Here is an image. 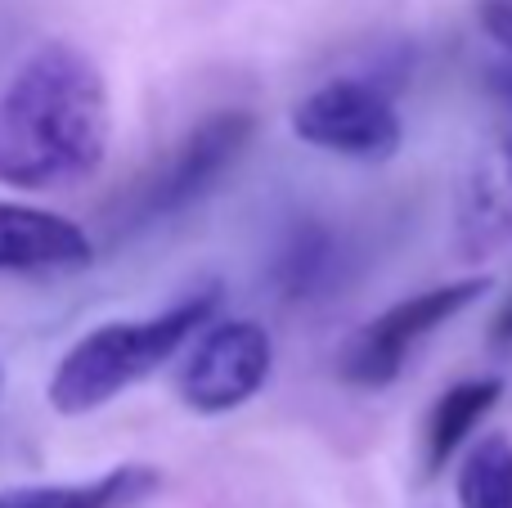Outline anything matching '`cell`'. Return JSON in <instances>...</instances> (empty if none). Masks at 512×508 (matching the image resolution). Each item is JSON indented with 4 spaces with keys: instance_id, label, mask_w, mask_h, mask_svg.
<instances>
[{
    "instance_id": "8992f818",
    "label": "cell",
    "mask_w": 512,
    "mask_h": 508,
    "mask_svg": "<svg viewBox=\"0 0 512 508\" xmlns=\"http://www.w3.org/2000/svg\"><path fill=\"white\" fill-rule=\"evenodd\" d=\"M274 342L256 320H212L176 356V396L189 414H234L265 387Z\"/></svg>"
},
{
    "instance_id": "30bf717a",
    "label": "cell",
    "mask_w": 512,
    "mask_h": 508,
    "mask_svg": "<svg viewBox=\"0 0 512 508\" xmlns=\"http://www.w3.org/2000/svg\"><path fill=\"white\" fill-rule=\"evenodd\" d=\"M504 396V378H463V383L445 387L436 396L432 414L423 423V468L427 477H436L454 455L463 450V441L477 432V423Z\"/></svg>"
},
{
    "instance_id": "9c48e42d",
    "label": "cell",
    "mask_w": 512,
    "mask_h": 508,
    "mask_svg": "<svg viewBox=\"0 0 512 508\" xmlns=\"http://www.w3.org/2000/svg\"><path fill=\"white\" fill-rule=\"evenodd\" d=\"M342 270H346L342 239L319 216H297L283 230L279 248L270 257V284L288 302H315V297L333 293Z\"/></svg>"
},
{
    "instance_id": "9a60e30c",
    "label": "cell",
    "mask_w": 512,
    "mask_h": 508,
    "mask_svg": "<svg viewBox=\"0 0 512 508\" xmlns=\"http://www.w3.org/2000/svg\"><path fill=\"white\" fill-rule=\"evenodd\" d=\"M490 86H495L499 95L512 104V68H495V72H490Z\"/></svg>"
},
{
    "instance_id": "6da1fadb",
    "label": "cell",
    "mask_w": 512,
    "mask_h": 508,
    "mask_svg": "<svg viewBox=\"0 0 512 508\" xmlns=\"http://www.w3.org/2000/svg\"><path fill=\"white\" fill-rule=\"evenodd\" d=\"M113 144V95L104 68L72 41H41L0 86V185L72 189L90 180Z\"/></svg>"
},
{
    "instance_id": "8fae6325",
    "label": "cell",
    "mask_w": 512,
    "mask_h": 508,
    "mask_svg": "<svg viewBox=\"0 0 512 508\" xmlns=\"http://www.w3.org/2000/svg\"><path fill=\"white\" fill-rule=\"evenodd\" d=\"M158 486V473L144 464H122L90 482H45L0 491V508H122Z\"/></svg>"
},
{
    "instance_id": "5bb4252c",
    "label": "cell",
    "mask_w": 512,
    "mask_h": 508,
    "mask_svg": "<svg viewBox=\"0 0 512 508\" xmlns=\"http://www.w3.org/2000/svg\"><path fill=\"white\" fill-rule=\"evenodd\" d=\"M490 347H512V297L504 306H499V315H495V324H490Z\"/></svg>"
},
{
    "instance_id": "3957f363",
    "label": "cell",
    "mask_w": 512,
    "mask_h": 508,
    "mask_svg": "<svg viewBox=\"0 0 512 508\" xmlns=\"http://www.w3.org/2000/svg\"><path fill=\"white\" fill-rule=\"evenodd\" d=\"M256 140V117L248 108H216L198 117L171 149H162L113 203V230L135 234L149 225L176 221L198 207L243 158Z\"/></svg>"
},
{
    "instance_id": "277c9868",
    "label": "cell",
    "mask_w": 512,
    "mask_h": 508,
    "mask_svg": "<svg viewBox=\"0 0 512 508\" xmlns=\"http://www.w3.org/2000/svg\"><path fill=\"white\" fill-rule=\"evenodd\" d=\"M495 279L490 275H472V279H454V284H436L423 293L405 297V302L378 311L373 320H364L351 338L337 351V378L346 387L360 392H382L405 374L409 356L432 338L441 324H450L454 315H463L481 293H490Z\"/></svg>"
},
{
    "instance_id": "4fadbf2b",
    "label": "cell",
    "mask_w": 512,
    "mask_h": 508,
    "mask_svg": "<svg viewBox=\"0 0 512 508\" xmlns=\"http://www.w3.org/2000/svg\"><path fill=\"white\" fill-rule=\"evenodd\" d=\"M477 23L490 41L512 54V0H477Z\"/></svg>"
},
{
    "instance_id": "5b68a950",
    "label": "cell",
    "mask_w": 512,
    "mask_h": 508,
    "mask_svg": "<svg viewBox=\"0 0 512 508\" xmlns=\"http://www.w3.org/2000/svg\"><path fill=\"white\" fill-rule=\"evenodd\" d=\"M292 135L346 162H387L405 144L396 99L378 77H333L292 104Z\"/></svg>"
},
{
    "instance_id": "7c38bea8",
    "label": "cell",
    "mask_w": 512,
    "mask_h": 508,
    "mask_svg": "<svg viewBox=\"0 0 512 508\" xmlns=\"http://www.w3.org/2000/svg\"><path fill=\"white\" fill-rule=\"evenodd\" d=\"M459 508H512V441L490 432L459 464Z\"/></svg>"
},
{
    "instance_id": "7a4b0ae2",
    "label": "cell",
    "mask_w": 512,
    "mask_h": 508,
    "mask_svg": "<svg viewBox=\"0 0 512 508\" xmlns=\"http://www.w3.org/2000/svg\"><path fill=\"white\" fill-rule=\"evenodd\" d=\"M216 311H221V284H207L158 315L104 320L86 329L59 356L50 383H45L50 410L77 419V414H95L113 405L126 387L144 383L162 365H171L194 342V333L216 320Z\"/></svg>"
},
{
    "instance_id": "52a82bcc",
    "label": "cell",
    "mask_w": 512,
    "mask_h": 508,
    "mask_svg": "<svg viewBox=\"0 0 512 508\" xmlns=\"http://www.w3.org/2000/svg\"><path fill=\"white\" fill-rule=\"evenodd\" d=\"M454 248L468 261L512 248V135L477 144L454 194Z\"/></svg>"
},
{
    "instance_id": "ba28073f",
    "label": "cell",
    "mask_w": 512,
    "mask_h": 508,
    "mask_svg": "<svg viewBox=\"0 0 512 508\" xmlns=\"http://www.w3.org/2000/svg\"><path fill=\"white\" fill-rule=\"evenodd\" d=\"M95 266V243L50 207L0 198V275H72Z\"/></svg>"
}]
</instances>
